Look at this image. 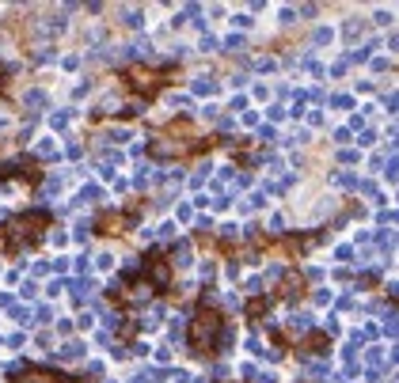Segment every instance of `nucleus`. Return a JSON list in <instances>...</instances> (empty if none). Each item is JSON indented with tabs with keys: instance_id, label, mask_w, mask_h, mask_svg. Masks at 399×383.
<instances>
[{
	"instance_id": "1",
	"label": "nucleus",
	"mask_w": 399,
	"mask_h": 383,
	"mask_svg": "<svg viewBox=\"0 0 399 383\" xmlns=\"http://www.w3.org/2000/svg\"><path fill=\"white\" fill-rule=\"evenodd\" d=\"M221 330H225L221 315L213 311V307H202L198 315H194V323H190V345L209 357V353H213V345H217V338H221Z\"/></svg>"
},
{
	"instance_id": "2",
	"label": "nucleus",
	"mask_w": 399,
	"mask_h": 383,
	"mask_svg": "<svg viewBox=\"0 0 399 383\" xmlns=\"http://www.w3.org/2000/svg\"><path fill=\"white\" fill-rule=\"evenodd\" d=\"M126 76H133V87H141L145 95H152L160 84H164V80H160V72H152V68H141V65H137V68H130Z\"/></svg>"
},
{
	"instance_id": "3",
	"label": "nucleus",
	"mask_w": 399,
	"mask_h": 383,
	"mask_svg": "<svg viewBox=\"0 0 399 383\" xmlns=\"http://www.w3.org/2000/svg\"><path fill=\"white\" fill-rule=\"evenodd\" d=\"M23 383H65V379H61L57 372H50V368H27Z\"/></svg>"
},
{
	"instance_id": "4",
	"label": "nucleus",
	"mask_w": 399,
	"mask_h": 383,
	"mask_svg": "<svg viewBox=\"0 0 399 383\" xmlns=\"http://www.w3.org/2000/svg\"><path fill=\"white\" fill-rule=\"evenodd\" d=\"M148 273H152V281H156L160 285V289H164V285H167V262H164V258H152V262H148Z\"/></svg>"
}]
</instances>
